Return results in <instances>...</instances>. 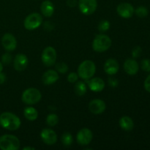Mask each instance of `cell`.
Returning <instances> with one entry per match:
<instances>
[{
  "instance_id": "25",
  "label": "cell",
  "mask_w": 150,
  "mask_h": 150,
  "mask_svg": "<svg viewBox=\"0 0 150 150\" xmlns=\"http://www.w3.org/2000/svg\"><path fill=\"white\" fill-rule=\"evenodd\" d=\"M135 13L137 15L138 17L139 18H145L148 16L149 14V10L144 6H140L138 7L135 10Z\"/></svg>"
},
{
  "instance_id": "4",
  "label": "cell",
  "mask_w": 150,
  "mask_h": 150,
  "mask_svg": "<svg viewBox=\"0 0 150 150\" xmlns=\"http://www.w3.org/2000/svg\"><path fill=\"white\" fill-rule=\"evenodd\" d=\"M21 143L16 136L10 134L3 135L0 137V149L2 150H18Z\"/></svg>"
},
{
  "instance_id": "37",
  "label": "cell",
  "mask_w": 150,
  "mask_h": 150,
  "mask_svg": "<svg viewBox=\"0 0 150 150\" xmlns=\"http://www.w3.org/2000/svg\"><path fill=\"white\" fill-rule=\"evenodd\" d=\"M3 70V65H2V63L0 62V73H1V71H2Z\"/></svg>"
},
{
  "instance_id": "26",
  "label": "cell",
  "mask_w": 150,
  "mask_h": 150,
  "mask_svg": "<svg viewBox=\"0 0 150 150\" xmlns=\"http://www.w3.org/2000/svg\"><path fill=\"white\" fill-rule=\"evenodd\" d=\"M55 67L57 71H58L60 73H62V74L66 73L68 70V66L65 62H60L57 63L56 64Z\"/></svg>"
},
{
  "instance_id": "15",
  "label": "cell",
  "mask_w": 150,
  "mask_h": 150,
  "mask_svg": "<svg viewBox=\"0 0 150 150\" xmlns=\"http://www.w3.org/2000/svg\"><path fill=\"white\" fill-rule=\"evenodd\" d=\"M124 70L127 74L130 76H135L137 74L139 70V65L137 62L133 59H127L124 62Z\"/></svg>"
},
{
  "instance_id": "32",
  "label": "cell",
  "mask_w": 150,
  "mask_h": 150,
  "mask_svg": "<svg viewBox=\"0 0 150 150\" xmlns=\"http://www.w3.org/2000/svg\"><path fill=\"white\" fill-rule=\"evenodd\" d=\"M108 83L111 87H117L119 84V81L117 79L110 78V79H108Z\"/></svg>"
},
{
  "instance_id": "6",
  "label": "cell",
  "mask_w": 150,
  "mask_h": 150,
  "mask_svg": "<svg viewBox=\"0 0 150 150\" xmlns=\"http://www.w3.org/2000/svg\"><path fill=\"white\" fill-rule=\"evenodd\" d=\"M42 21V18L39 13H33L26 16L23 21L25 29L28 30H34L39 27Z\"/></svg>"
},
{
  "instance_id": "5",
  "label": "cell",
  "mask_w": 150,
  "mask_h": 150,
  "mask_svg": "<svg viewBox=\"0 0 150 150\" xmlns=\"http://www.w3.org/2000/svg\"><path fill=\"white\" fill-rule=\"evenodd\" d=\"M42 98L40 90L36 88H29L23 91L21 95V100L26 105H35L39 103Z\"/></svg>"
},
{
  "instance_id": "35",
  "label": "cell",
  "mask_w": 150,
  "mask_h": 150,
  "mask_svg": "<svg viewBox=\"0 0 150 150\" xmlns=\"http://www.w3.org/2000/svg\"><path fill=\"white\" fill-rule=\"evenodd\" d=\"M6 81V76L4 73H0V84H2L5 82Z\"/></svg>"
},
{
  "instance_id": "28",
  "label": "cell",
  "mask_w": 150,
  "mask_h": 150,
  "mask_svg": "<svg viewBox=\"0 0 150 150\" xmlns=\"http://www.w3.org/2000/svg\"><path fill=\"white\" fill-rule=\"evenodd\" d=\"M141 68L145 72H150V59H144L141 62Z\"/></svg>"
},
{
  "instance_id": "31",
  "label": "cell",
  "mask_w": 150,
  "mask_h": 150,
  "mask_svg": "<svg viewBox=\"0 0 150 150\" xmlns=\"http://www.w3.org/2000/svg\"><path fill=\"white\" fill-rule=\"evenodd\" d=\"M142 52V49L140 46H136L132 51V57L133 58H138L141 56Z\"/></svg>"
},
{
  "instance_id": "30",
  "label": "cell",
  "mask_w": 150,
  "mask_h": 150,
  "mask_svg": "<svg viewBox=\"0 0 150 150\" xmlns=\"http://www.w3.org/2000/svg\"><path fill=\"white\" fill-rule=\"evenodd\" d=\"M12 61V56L8 53H5L1 57V62L4 64H9Z\"/></svg>"
},
{
  "instance_id": "33",
  "label": "cell",
  "mask_w": 150,
  "mask_h": 150,
  "mask_svg": "<svg viewBox=\"0 0 150 150\" xmlns=\"http://www.w3.org/2000/svg\"><path fill=\"white\" fill-rule=\"evenodd\" d=\"M144 88L146 92L150 93V74L146 78L144 81Z\"/></svg>"
},
{
  "instance_id": "29",
  "label": "cell",
  "mask_w": 150,
  "mask_h": 150,
  "mask_svg": "<svg viewBox=\"0 0 150 150\" xmlns=\"http://www.w3.org/2000/svg\"><path fill=\"white\" fill-rule=\"evenodd\" d=\"M79 80V75L76 73L74 72H72L70 74L67 76V81H68L70 83H76Z\"/></svg>"
},
{
  "instance_id": "8",
  "label": "cell",
  "mask_w": 150,
  "mask_h": 150,
  "mask_svg": "<svg viewBox=\"0 0 150 150\" xmlns=\"http://www.w3.org/2000/svg\"><path fill=\"white\" fill-rule=\"evenodd\" d=\"M79 7L80 11L86 16L93 14L98 7L97 0H79Z\"/></svg>"
},
{
  "instance_id": "3",
  "label": "cell",
  "mask_w": 150,
  "mask_h": 150,
  "mask_svg": "<svg viewBox=\"0 0 150 150\" xmlns=\"http://www.w3.org/2000/svg\"><path fill=\"white\" fill-rule=\"evenodd\" d=\"M111 46V40L108 35L100 34L97 35L92 42V48L98 53L105 52Z\"/></svg>"
},
{
  "instance_id": "23",
  "label": "cell",
  "mask_w": 150,
  "mask_h": 150,
  "mask_svg": "<svg viewBox=\"0 0 150 150\" xmlns=\"http://www.w3.org/2000/svg\"><path fill=\"white\" fill-rule=\"evenodd\" d=\"M61 141H62V143L63 144L64 146H70L73 142V136L71 135V133H68V132H65V133L62 136Z\"/></svg>"
},
{
  "instance_id": "24",
  "label": "cell",
  "mask_w": 150,
  "mask_h": 150,
  "mask_svg": "<svg viewBox=\"0 0 150 150\" xmlns=\"http://www.w3.org/2000/svg\"><path fill=\"white\" fill-rule=\"evenodd\" d=\"M59 122V117L55 114H50L46 117V123L50 127H54Z\"/></svg>"
},
{
  "instance_id": "34",
  "label": "cell",
  "mask_w": 150,
  "mask_h": 150,
  "mask_svg": "<svg viewBox=\"0 0 150 150\" xmlns=\"http://www.w3.org/2000/svg\"><path fill=\"white\" fill-rule=\"evenodd\" d=\"M67 4L69 7H75L76 4H77V3H76V0H67Z\"/></svg>"
},
{
  "instance_id": "7",
  "label": "cell",
  "mask_w": 150,
  "mask_h": 150,
  "mask_svg": "<svg viewBox=\"0 0 150 150\" xmlns=\"http://www.w3.org/2000/svg\"><path fill=\"white\" fill-rule=\"evenodd\" d=\"M57 51L53 47L48 46L43 50L41 55V59L44 65L46 67H51L55 64L57 62Z\"/></svg>"
},
{
  "instance_id": "18",
  "label": "cell",
  "mask_w": 150,
  "mask_h": 150,
  "mask_svg": "<svg viewBox=\"0 0 150 150\" xmlns=\"http://www.w3.org/2000/svg\"><path fill=\"white\" fill-rule=\"evenodd\" d=\"M89 87L92 92H101L105 88V82L100 78H94V79H89L88 83Z\"/></svg>"
},
{
  "instance_id": "11",
  "label": "cell",
  "mask_w": 150,
  "mask_h": 150,
  "mask_svg": "<svg viewBox=\"0 0 150 150\" xmlns=\"http://www.w3.org/2000/svg\"><path fill=\"white\" fill-rule=\"evenodd\" d=\"M40 137L47 145H54L57 142V135L55 131L50 128H45L41 131Z\"/></svg>"
},
{
  "instance_id": "10",
  "label": "cell",
  "mask_w": 150,
  "mask_h": 150,
  "mask_svg": "<svg viewBox=\"0 0 150 150\" xmlns=\"http://www.w3.org/2000/svg\"><path fill=\"white\" fill-rule=\"evenodd\" d=\"M117 13L123 18H130L133 16L135 9L131 4L127 2H122L117 6Z\"/></svg>"
},
{
  "instance_id": "36",
  "label": "cell",
  "mask_w": 150,
  "mask_h": 150,
  "mask_svg": "<svg viewBox=\"0 0 150 150\" xmlns=\"http://www.w3.org/2000/svg\"><path fill=\"white\" fill-rule=\"evenodd\" d=\"M26 149H29V150H34L35 148L34 147H29V146H26V147L23 148V150H26Z\"/></svg>"
},
{
  "instance_id": "22",
  "label": "cell",
  "mask_w": 150,
  "mask_h": 150,
  "mask_svg": "<svg viewBox=\"0 0 150 150\" xmlns=\"http://www.w3.org/2000/svg\"><path fill=\"white\" fill-rule=\"evenodd\" d=\"M74 92L79 96H83L86 92V86L84 82L77 81L74 86Z\"/></svg>"
},
{
  "instance_id": "19",
  "label": "cell",
  "mask_w": 150,
  "mask_h": 150,
  "mask_svg": "<svg viewBox=\"0 0 150 150\" xmlns=\"http://www.w3.org/2000/svg\"><path fill=\"white\" fill-rule=\"evenodd\" d=\"M40 10L42 14L45 17H51L54 13V6L49 0L43 1L41 4Z\"/></svg>"
},
{
  "instance_id": "20",
  "label": "cell",
  "mask_w": 150,
  "mask_h": 150,
  "mask_svg": "<svg viewBox=\"0 0 150 150\" xmlns=\"http://www.w3.org/2000/svg\"><path fill=\"white\" fill-rule=\"evenodd\" d=\"M119 124H120V127L125 131H130L134 127V123H133V120L127 116H124V117H121L119 121Z\"/></svg>"
},
{
  "instance_id": "13",
  "label": "cell",
  "mask_w": 150,
  "mask_h": 150,
  "mask_svg": "<svg viewBox=\"0 0 150 150\" xmlns=\"http://www.w3.org/2000/svg\"><path fill=\"white\" fill-rule=\"evenodd\" d=\"M106 108L105 102L100 99H94L89 103V109L94 114H100L105 111Z\"/></svg>"
},
{
  "instance_id": "1",
  "label": "cell",
  "mask_w": 150,
  "mask_h": 150,
  "mask_svg": "<svg viewBox=\"0 0 150 150\" xmlns=\"http://www.w3.org/2000/svg\"><path fill=\"white\" fill-rule=\"evenodd\" d=\"M21 120L11 112H4L0 115V125L8 130H16L21 127Z\"/></svg>"
},
{
  "instance_id": "16",
  "label": "cell",
  "mask_w": 150,
  "mask_h": 150,
  "mask_svg": "<svg viewBox=\"0 0 150 150\" xmlns=\"http://www.w3.org/2000/svg\"><path fill=\"white\" fill-rule=\"evenodd\" d=\"M59 76L57 71L54 70H48L43 73L42 76V81L45 85H51L58 81Z\"/></svg>"
},
{
  "instance_id": "9",
  "label": "cell",
  "mask_w": 150,
  "mask_h": 150,
  "mask_svg": "<svg viewBox=\"0 0 150 150\" xmlns=\"http://www.w3.org/2000/svg\"><path fill=\"white\" fill-rule=\"evenodd\" d=\"M93 139L92 132L88 128H82L79 130L76 136V141L78 144L81 146H86L89 144Z\"/></svg>"
},
{
  "instance_id": "27",
  "label": "cell",
  "mask_w": 150,
  "mask_h": 150,
  "mask_svg": "<svg viewBox=\"0 0 150 150\" xmlns=\"http://www.w3.org/2000/svg\"><path fill=\"white\" fill-rule=\"evenodd\" d=\"M110 28V23L107 20H103L101 21L99 23L98 26V29H99L100 32H106L107 30H108V29Z\"/></svg>"
},
{
  "instance_id": "17",
  "label": "cell",
  "mask_w": 150,
  "mask_h": 150,
  "mask_svg": "<svg viewBox=\"0 0 150 150\" xmlns=\"http://www.w3.org/2000/svg\"><path fill=\"white\" fill-rule=\"evenodd\" d=\"M120 65L118 62L114 59H108L104 64V71L110 76L116 74L119 71Z\"/></svg>"
},
{
  "instance_id": "12",
  "label": "cell",
  "mask_w": 150,
  "mask_h": 150,
  "mask_svg": "<svg viewBox=\"0 0 150 150\" xmlns=\"http://www.w3.org/2000/svg\"><path fill=\"white\" fill-rule=\"evenodd\" d=\"M1 44L6 51H13L17 47V40L10 33H6L1 38Z\"/></svg>"
},
{
  "instance_id": "21",
  "label": "cell",
  "mask_w": 150,
  "mask_h": 150,
  "mask_svg": "<svg viewBox=\"0 0 150 150\" xmlns=\"http://www.w3.org/2000/svg\"><path fill=\"white\" fill-rule=\"evenodd\" d=\"M23 115L29 121H35L38 117V111L33 107H26L23 111Z\"/></svg>"
},
{
  "instance_id": "14",
  "label": "cell",
  "mask_w": 150,
  "mask_h": 150,
  "mask_svg": "<svg viewBox=\"0 0 150 150\" xmlns=\"http://www.w3.org/2000/svg\"><path fill=\"white\" fill-rule=\"evenodd\" d=\"M29 59L25 54H18L13 59V66L17 71H23L27 67Z\"/></svg>"
},
{
  "instance_id": "2",
  "label": "cell",
  "mask_w": 150,
  "mask_h": 150,
  "mask_svg": "<svg viewBox=\"0 0 150 150\" xmlns=\"http://www.w3.org/2000/svg\"><path fill=\"white\" fill-rule=\"evenodd\" d=\"M96 72L95 64L91 60H84L82 62L78 68L79 77L83 80H89L93 77Z\"/></svg>"
}]
</instances>
